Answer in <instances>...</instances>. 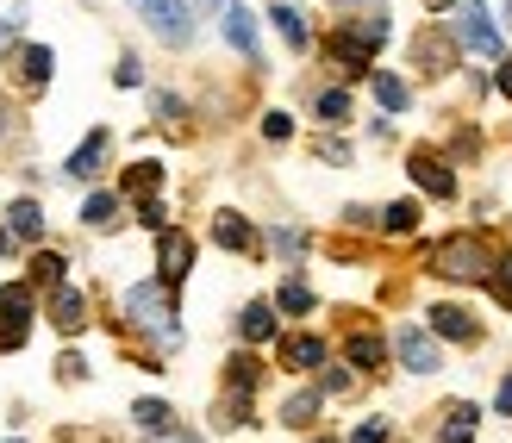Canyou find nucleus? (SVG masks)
I'll use <instances>...</instances> for the list:
<instances>
[{
	"label": "nucleus",
	"mask_w": 512,
	"mask_h": 443,
	"mask_svg": "<svg viewBox=\"0 0 512 443\" xmlns=\"http://www.w3.org/2000/svg\"><path fill=\"white\" fill-rule=\"evenodd\" d=\"M113 213H119V194H88V206H82V225L107 231V225H113Z\"/></svg>",
	"instance_id": "30"
},
{
	"label": "nucleus",
	"mask_w": 512,
	"mask_h": 443,
	"mask_svg": "<svg viewBox=\"0 0 512 443\" xmlns=\"http://www.w3.org/2000/svg\"><path fill=\"white\" fill-rule=\"evenodd\" d=\"M494 88H500V94H506V100H512V57H506V63H500V75H494Z\"/></svg>",
	"instance_id": "43"
},
{
	"label": "nucleus",
	"mask_w": 512,
	"mask_h": 443,
	"mask_svg": "<svg viewBox=\"0 0 512 443\" xmlns=\"http://www.w3.org/2000/svg\"><path fill=\"white\" fill-rule=\"evenodd\" d=\"M319 394H350V375L344 369H325L319 375Z\"/></svg>",
	"instance_id": "39"
},
{
	"label": "nucleus",
	"mask_w": 512,
	"mask_h": 443,
	"mask_svg": "<svg viewBox=\"0 0 512 443\" xmlns=\"http://www.w3.org/2000/svg\"><path fill=\"white\" fill-rule=\"evenodd\" d=\"M213 244H219V250L250 256V250H256V225H250L244 213H219V219H213Z\"/></svg>",
	"instance_id": "15"
},
{
	"label": "nucleus",
	"mask_w": 512,
	"mask_h": 443,
	"mask_svg": "<svg viewBox=\"0 0 512 443\" xmlns=\"http://www.w3.org/2000/svg\"><path fill=\"white\" fill-rule=\"evenodd\" d=\"M313 443H331V437H313Z\"/></svg>",
	"instance_id": "49"
},
{
	"label": "nucleus",
	"mask_w": 512,
	"mask_h": 443,
	"mask_svg": "<svg viewBox=\"0 0 512 443\" xmlns=\"http://www.w3.org/2000/svg\"><path fill=\"white\" fill-rule=\"evenodd\" d=\"M381 231H388V238H413L419 231V200H394L388 213H381Z\"/></svg>",
	"instance_id": "26"
},
{
	"label": "nucleus",
	"mask_w": 512,
	"mask_h": 443,
	"mask_svg": "<svg viewBox=\"0 0 512 443\" xmlns=\"http://www.w3.org/2000/svg\"><path fill=\"white\" fill-rule=\"evenodd\" d=\"M425 7H431V13H444V7H456V0H425Z\"/></svg>",
	"instance_id": "45"
},
{
	"label": "nucleus",
	"mask_w": 512,
	"mask_h": 443,
	"mask_svg": "<svg viewBox=\"0 0 512 443\" xmlns=\"http://www.w3.org/2000/svg\"><path fill=\"white\" fill-rule=\"evenodd\" d=\"M431 331L450 337V344H481V325L469 306H431Z\"/></svg>",
	"instance_id": "11"
},
{
	"label": "nucleus",
	"mask_w": 512,
	"mask_h": 443,
	"mask_svg": "<svg viewBox=\"0 0 512 443\" xmlns=\"http://www.w3.org/2000/svg\"><path fill=\"white\" fill-rule=\"evenodd\" d=\"M350 443H394V425L388 419H369V425H356Z\"/></svg>",
	"instance_id": "36"
},
{
	"label": "nucleus",
	"mask_w": 512,
	"mask_h": 443,
	"mask_svg": "<svg viewBox=\"0 0 512 443\" xmlns=\"http://www.w3.org/2000/svg\"><path fill=\"white\" fill-rule=\"evenodd\" d=\"M313 113H319L325 125H344V119H350V88H319Z\"/></svg>",
	"instance_id": "27"
},
{
	"label": "nucleus",
	"mask_w": 512,
	"mask_h": 443,
	"mask_svg": "<svg viewBox=\"0 0 512 443\" xmlns=\"http://www.w3.org/2000/svg\"><path fill=\"white\" fill-rule=\"evenodd\" d=\"M238 337H244V344H269V337H275V306L269 300H250L244 319H238Z\"/></svg>",
	"instance_id": "18"
},
{
	"label": "nucleus",
	"mask_w": 512,
	"mask_h": 443,
	"mask_svg": "<svg viewBox=\"0 0 512 443\" xmlns=\"http://www.w3.org/2000/svg\"><path fill=\"white\" fill-rule=\"evenodd\" d=\"M132 13H138L163 44H175V50L194 38V13H188V0H132Z\"/></svg>",
	"instance_id": "4"
},
{
	"label": "nucleus",
	"mask_w": 512,
	"mask_h": 443,
	"mask_svg": "<svg viewBox=\"0 0 512 443\" xmlns=\"http://www.w3.org/2000/svg\"><path fill=\"white\" fill-rule=\"evenodd\" d=\"M269 19H275V25H281V38H288V44H294V50H306V19H300V7H275V13H269Z\"/></svg>",
	"instance_id": "32"
},
{
	"label": "nucleus",
	"mask_w": 512,
	"mask_h": 443,
	"mask_svg": "<svg viewBox=\"0 0 512 443\" xmlns=\"http://www.w3.org/2000/svg\"><path fill=\"white\" fill-rule=\"evenodd\" d=\"M225 44L244 50L250 63H263V50H256V13L250 7H225Z\"/></svg>",
	"instance_id": "16"
},
{
	"label": "nucleus",
	"mask_w": 512,
	"mask_h": 443,
	"mask_svg": "<svg viewBox=\"0 0 512 443\" xmlns=\"http://www.w3.org/2000/svg\"><path fill=\"white\" fill-rule=\"evenodd\" d=\"M50 325H63V331H82V325H88V300L75 294V288H57V300H50Z\"/></svg>",
	"instance_id": "20"
},
{
	"label": "nucleus",
	"mask_w": 512,
	"mask_h": 443,
	"mask_svg": "<svg viewBox=\"0 0 512 443\" xmlns=\"http://www.w3.org/2000/svg\"><path fill=\"white\" fill-rule=\"evenodd\" d=\"M394 356H400L413 375H438V369H444V344H438L425 325H400V331H394Z\"/></svg>",
	"instance_id": "6"
},
{
	"label": "nucleus",
	"mask_w": 512,
	"mask_h": 443,
	"mask_svg": "<svg viewBox=\"0 0 512 443\" xmlns=\"http://www.w3.org/2000/svg\"><path fill=\"white\" fill-rule=\"evenodd\" d=\"M488 288H494V300L512 312V256H494V275H488Z\"/></svg>",
	"instance_id": "33"
},
{
	"label": "nucleus",
	"mask_w": 512,
	"mask_h": 443,
	"mask_svg": "<svg viewBox=\"0 0 512 443\" xmlns=\"http://www.w3.org/2000/svg\"><path fill=\"white\" fill-rule=\"evenodd\" d=\"M132 425L150 431V437H163V431H175V406H163V400H138V406H132Z\"/></svg>",
	"instance_id": "22"
},
{
	"label": "nucleus",
	"mask_w": 512,
	"mask_h": 443,
	"mask_svg": "<svg viewBox=\"0 0 512 443\" xmlns=\"http://www.w3.org/2000/svg\"><path fill=\"white\" fill-rule=\"evenodd\" d=\"M413 63H419L425 75H450V63H456V38H444V32H419Z\"/></svg>",
	"instance_id": "14"
},
{
	"label": "nucleus",
	"mask_w": 512,
	"mask_h": 443,
	"mask_svg": "<svg viewBox=\"0 0 512 443\" xmlns=\"http://www.w3.org/2000/svg\"><path fill=\"white\" fill-rule=\"evenodd\" d=\"M263 138H269V144H288V138H294V119H288V113H263Z\"/></svg>",
	"instance_id": "37"
},
{
	"label": "nucleus",
	"mask_w": 512,
	"mask_h": 443,
	"mask_svg": "<svg viewBox=\"0 0 512 443\" xmlns=\"http://www.w3.org/2000/svg\"><path fill=\"white\" fill-rule=\"evenodd\" d=\"M138 219H144L150 231H169V206H163L157 194H144V200H138Z\"/></svg>",
	"instance_id": "35"
},
{
	"label": "nucleus",
	"mask_w": 512,
	"mask_h": 443,
	"mask_svg": "<svg viewBox=\"0 0 512 443\" xmlns=\"http://www.w3.org/2000/svg\"><path fill=\"white\" fill-rule=\"evenodd\" d=\"M7 231H13V238H25V244L44 238V206L38 200H13L7 206Z\"/></svg>",
	"instance_id": "19"
},
{
	"label": "nucleus",
	"mask_w": 512,
	"mask_h": 443,
	"mask_svg": "<svg viewBox=\"0 0 512 443\" xmlns=\"http://www.w3.org/2000/svg\"><path fill=\"white\" fill-rule=\"evenodd\" d=\"M450 38L463 44V50H475V57H506V38L494 32V19H488L481 0H469V7L450 19Z\"/></svg>",
	"instance_id": "5"
},
{
	"label": "nucleus",
	"mask_w": 512,
	"mask_h": 443,
	"mask_svg": "<svg viewBox=\"0 0 512 443\" xmlns=\"http://www.w3.org/2000/svg\"><path fill=\"white\" fill-rule=\"evenodd\" d=\"M281 369H294V375L325 369V337H313V331H288V337H281Z\"/></svg>",
	"instance_id": "10"
},
{
	"label": "nucleus",
	"mask_w": 512,
	"mask_h": 443,
	"mask_svg": "<svg viewBox=\"0 0 512 443\" xmlns=\"http://www.w3.org/2000/svg\"><path fill=\"white\" fill-rule=\"evenodd\" d=\"M375 100H381L388 113H406V107H413V88H406L400 75H375Z\"/></svg>",
	"instance_id": "28"
},
{
	"label": "nucleus",
	"mask_w": 512,
	"mask_h": 443,
	"mask_svg": "<svg viewBox=\"0 0 512 443\" xmlns=\"http://www.w3.org/2000/svg\"><path fill=\"white\" fill-rule=\"evenodd\" d=\"M119 312H125V319H132L138 331L157 337L163 350H169V344H182V325H175V306H169V288H163V281H138V288H125Z\"/></svg>",
	"instance_id": "2"
},
{
	"label": "nucleus",
	"mask_w": 512,
	"mask_h": 443,
	"mask_svg": "<svg viewBox=\"0 0 512 443\" xmlns=\"http://www.w3.org/2000/svg\"><path fill=\"white\" fill-rule=\"evenodd\" d=\"M406 169H413V181L431 194V200H456V175H450V156H438V150H413L406 156Z\"/></svg>",
	"instance_id": "8"
},
{
	"label": "nucleus",
	"mask_w": 512,
	"mask_h": 443,
	"mask_svg": "<svg viewBox=\"0 0 512 443\" xmlns=\"http://www.w3.org/2000/svg\"><path fill=\"white\" fill-rule=\"evenodd\" d=\"M275 250L288 256V263H300V256H306V231H294V225H281V231H275Z\"/></svg>",
	"instance_id": "34"
},
{
	"label": "nucleus",
	"mask_w": 512,
	"mask_h": 443,
	"mask_svg": "<svg viewBox=\"0 0 512 443\" xmlns=\"http://www.w3.org/2000/svg\"><path fill=\"white\" fill-rule=\"evenodd\" d=\"M107 150H113V132H88V138H82V150H75L63 169H69L75 181H94L100 169H107Z\"/></svg>",
	"instance_id": "13"
},
{
	"label": "nucleus",
	"mask_w": 512,
	"mask_h": 443,
	"mask_svg": "<svg viewBox=\"0 0 512 443\" xmlns=\"http://www.w3.org/2000/svg\"><path fill=\"white\" fill-rule=\"evenodd\" d=\"M256 381H263V362H256L250 350H238L232 362H225V387H232V394H250Z\"/></svg>",
	"instance_id": "25"
},
{
	"label": "nucleus",
	"mask_w": 512,
	"mask_h": 443,
	"mask_svg": "<svg viewBox=\"0 0 512 443\" xmlns=\"http://www.w3.org/2000/svg\"><path fill=\"white\" fill-rule=\"evenodd\" d=\"M157 113H163V119L175 125V119H182V100H175V94H157Z\"/></svg>",
	"instance_id": "42"
},
{
	"label": "nucleus",
	"mask_w": 512,
	"mask_h": 443,
	"mask_svg": "<svg viewBox=\"0 0 512 443\" xmlns=\"http://www.w3.org/2000/svg\"><path fill=\"white\" fill-rule=\"evenodd\" d=\"M494 412H500V419H512V375L500 381V394H494Z\"/></svg>",
	"instance_id": "41"
},
{
	"label": "nucleus",
	"mask_w": 512,
	"mask_h": 443,
	"mask_svg": "<svg viewBox=\"0 0 512 443\" xmlns=\"http://www.w3.org/2000/svg\"><path fill=\"white\" fill-rule=\"evenodd\" d=\"M0 256H7V231H0Z\"/></svg>",
	"instance_id": "47"
},
{
	"label": "nucleus",
	"mask_w": 512,
	"mask_h": 443,
	"mask_svg": "<svg viewBox=\"0 0 512 443\" xmlns=\"http://www.w3.org/2000/svg\"><path fill=\"white\" fill-rule=\"evenodd\" d=\"M157 443H200V437H194V431H163Z\"/></svg>",
	"instance_id": "44"
},
{
	"label": "nucleus",
	"mask_w": 512,
	"mask_h": 443,
	"mask_svg": "<svg viewBox=\"0 0 512 443\" xmlns=\"http://www.w3.org/2000/svg\"><path fill=\"white\" fill-rule=\"evenodd\" d=\"M50 63H57V57H50L44 44H25V50H19V82H25V88H44V82H50Z\"/></svg>",
	"instance_id": "23"
},
{
	"label": "nucleus",
	"mask_w": 512,
	"mask_h": 443,
	"mask_svg": "<svg viewBox=\"0 0 512 443\" xmlns=\"http://www.w3.org/2000/svg\"><path fill=\"white\" fill-rule=\"evenodd\" d=\"M32 306H38L32 281H7L0 288V350H19L32 337Z\"/></svg>",
	"instance_id": "3"
},
{
	"label": "nucleus",
	"mask_w": 512,
	"mask_h": 443,
	"mask_svg": "<svg viewBox=\"0 0 512 443\" xmlns=\"http://www.w3.org/2000/svg\"><path fill=\"white\" fill-rule=\"evenodd\" d=\"M325 57H331V63H338L344 75H369V63H375V50H369L363 38H356V32H350V25H338V32H331V38H325Z\"/></svg>",
	"instance_id": "9"
},
{
	"label": "nucleus",
	"mask_w": 512,
	"mask_h": 443,
	"mask_svg": "<svg viewBox=\"0 0 512 443\" xmlns=\"http://www.w3.org/2000/svg\"><path fill=\"white\" fill-rule=\"evenodd\" d=\"M475 425H481V412H475L469 400H456V406H450V425L438 431V443H475Z\"/></svg>",
	"instance_id": "24"
},
{
	"label": "nucleus",
	"mask_w": 512,
	"mask_h": 443,
	"mask_svg": "<svg viewBox=\"0 0 512 443\" xmlns=\"http://www.w3.org/2000/svg\"><path fill=\"white\" fill-rule=\"evenodd\" d=\"M125 188H132L138 200H144V194H157V188H163V163H132V175H125Z\"/></svg>",
	"instance_id": "31"
},
{
	"label": "nucleus",
	"mask_w": 512,
	"mask_h": 443,
	"mask_svg": "<svg viewBox=\"0 0 512 443\" xmlns=\"http://www.w3.org/2000/svg\"><path fill=\"white\" fill-rule=\"evenodd\" d=\"M63 269H69V263H63L57 250H38V256H32V288H63Z\"/></svg>",
	"instance_id": "29"
},
{
	"label": "nucleus",
	"mask_w": 512,
	"mask_h": 443,
	"mask_svg": "<svg viewBox=\"0 0 512 443\" xmlns=\"http://www.w3.org/2000/svg\"><path fill=\"white\" fill-rule=\"evenodd\" d=\"M319 412H325V394H319V387H300V394H288V406H281V425H288V431H306Z\"/></svg>",
	"instance_id": "17"
},
{
	"label": "nucleus",
	"mask_w": 512,
	"mask_h": 443,
	"mask_svg": "<svg viewBox=\"0 0 512 443\" xmlns=\"http://www.w3.org/2000/svg\"><path fill=\"white\" fill-rule=\"evenodd\" d=\"M188 269H194V238L188 231H157V281L175 294L188 281Z\"/></svg>",
	"instance_id": "7"
},
{
	"label": "nucleus",
	"mask_w": 512,
	"mask_h": 443,
	"mask_svg": "<svg viewBox=\"0 0 512 443\" xmlns=\"http://www.w3.org/2000/svg\"><path fill=\"white\" fill-rule=\"evenodd\" d=\"M113 82H119V88H138V82H144V69H138V57H119V69H113Z\"/></svg>",
	"instance_id": "38"
},
{
	"label": "nucleus",
	"mask_w": 512,
	"mask_h": 443,
	"mask_svg": "<svg viewBox=\"0 0 512 443\" xmlns=\"http://www.w3.org/2000/svg\"><path fill=\"white\" fill-rule=\"evenodd\" d=\"M431 275L444 281H488L494 275V250L481 231H450L444 244H431Z\"/></svg>",
	"instance_id": "1"
},
{
	"label": "nucleus",
	"mask_w": 512,
	"mask_h": 443,
	"mask_svg": "<svg viewBox=\"0 0 512 443\" xmlns=\"http://www.w3.org/2000/svg\"><path fill=\"white\" fill-rule=\"evenodd\" d=\"M344 362L363 369V375H375L381 362H388V337H381V331H350L344 337Z\"/></svg>",
	"instance_id": "12"
},
{
	"label": "nucleus",
	"mask_w": 512,
	"mask_h": 443,
	"mask_svg": "<svg viewBox=\"0 0 512 443\" xmlns=\"http://www.w3.org/2000/svg\"><path fill=\"white\" fill-rule=\"evenodd\" d=\"M319 156H325V163H350V144H338V138H325V144H319Z\"/></svg>",
	"instance_id": "40"
},
{
	"label": "nucleus",
	"mask_w": 512,
	"mask_h": 443,
	"mask_svg": "<svg viewBox=\"0 0 512 443\" xmlns=\"http://www.w3.org/2000/svg\"><path fill=\"white\" fill-rule=\"evenodd\" d=\"M194 7H207V13H219V7H225V0H194Z\"/></svg>",
	"instance_id": "46"
},
{
	"label": "nucleus",
	"mask_w": 512,
	"mask_h": 443,
	"mask_svg": "<svg viewBox=\"0 0 512 443\" xmlns=\"http://www.w3.org/2000/svg\"><path fill=\"white\" fill-rule=\"evenodd\" d=\"M269 306H275V312H288V319H300V312H313L319 300H313V288H306L300 275H288V281L275 288V300H269Z\"/></svg>",
	"instance_id": "21"
},
{
	"label": "nucleus",
	"mask_w": 512,
	"mask_h": 443,
	"mask_svg": "<svg viewBox=\"0 0 512 443\" xmlns=\"http://www.w3.org/2000/svg\"><path fill=\"white\" fill-rule=\"evenodd\" d=\"M338 7H363V0H338Z\"/></svg>",
	"instance_id": "48"
},
{
	"label": "nucleus",
	"mask_w": 512,
	"mask_h": 443,
	"mask_svg": "<svg viewBox=\"0 0 512 443\" xmlns=\"http://www.w3.org/2000/svg\"><path fill=\"white\" fill-rule=\"evenodd\" d=\"M7 443H25V437H7Z\"/></svg>",
	"instance_id": "50"
}]
</instances>
